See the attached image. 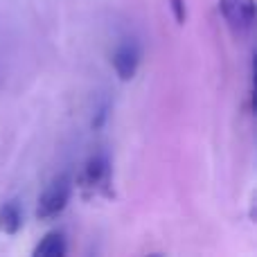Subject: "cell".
Masks as SVG:
<instances>
[{"label": "cell", "instance_id": "cell-1", "mask_svg": "<svg viewBox=\"0 0 257 257\" xmlns=\"http://www.w3.org/2000/svg\"><path fill=\"white\" fill-rule=\"evenodd\" d=\"M72 194V183L70 178L63 174V176L54 178L48 187L43 190V194L39 196V205H36V219L39 221H52L59 214L66 210L68 201Z\"/></svg>", "mask_w": 257, "mask_h": 257}, {"label": "cell", "instance_id": "cell-2", "mask_svg": "<svg viewBox=\"0 0 257 257\" xmlns=\"http://www.w3.org/2000/svg\"><path fill=\"white\" fill-rule=\"evenodd\" d=\"M219 12L237 36H246L255 23V0H219Z\"/></svg>", "mask_w": 257, "mask_h": 257}, {"label": "cell", "instance_id": "cell-3", "mask_svg": "<svg viewBox=\"0 0 257 257\" xmlns=\"http://www.w3.org/2000/svg\"><path fill=\"white\" fill-rule=\"evenodd\" d=\"M79 187L84 190V194H108V183H111V165H108L106 156H93L88 163L84 165L79 174Z\"/></svg>", "mask_w": 257, "mask_h": 257}, {"label": "cell", "instance_id": "cell-4", "mask_svg": "<svg viewBox=\"0 0 257 257\" xmlns=\"http://www.w3.org/2000/svg\"><path fill=\"white\" fill-rule=\"evenodd\" d=\"M111 63H113V70H115L117 79L131 81L138 75V68H140V48L133 41H122L115 48V52H113Z\"/></svg>", "mask_w": 257, "mask_h": 257}, {"label": "cell", "instance_id": "cell-5", "mask_svg": "<svg viewBox=\"0 0 257 257\" xmlns=\"http://www.w3.org/2000/svg\"><path fill=\"white\" fill-rule=\"evenodd\" d=\"M66 253H68L66 235L59 230L48 232L34 248V257H63Z\"/></svg>", "mask_w": 257, "mask_h": 257}, {"label": "cell", "instance_id": "cell-6", "mask_svg": "<svg viewBox=\"0 0 257 257\" xmlns=\"http://www.w3.org/2000/svg\"><path fill=\"white\" fill-rule=\"evenodd\" d=\"M23 228V212H21V203L16 199L7 201L0 205V230L5 235H16Z\"/></svg>", "mask_w": 257, "mask_h": 257}, {"label": "cell", "instance_id": "cell-7", "mask_svg": "<svg viewBox=\"0 0 257 257\" xmlns=\"http://www.w3.org/2000/svg\"><path fill=\"white\" fill-rule=\"evenodd\" d=\"M169 7H172V14H174V18H176L178 25H185V21H187L185 0H169Z\"/></svg>", "mask_w": 257, "mask_h": 257}]
</instances>
